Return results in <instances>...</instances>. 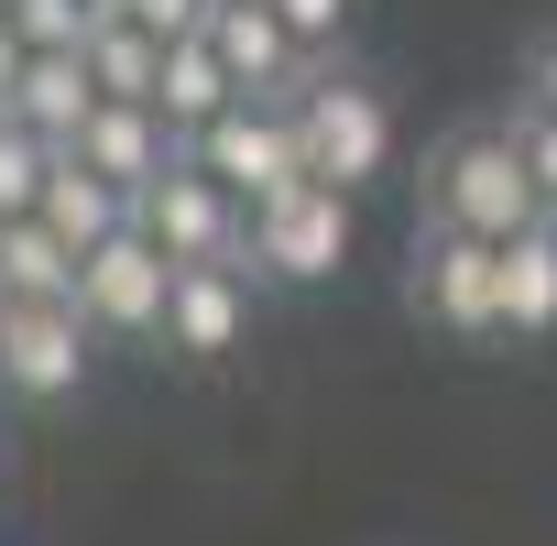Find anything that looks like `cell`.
I'll return each mask as SVG.
<instances>
[{
  "mask_svg": "<svg viewBox=\"0 0 557 546\" xmlns=\"http://www.w3.org/2000/svg\"><path fill=\"white\" fill-rule=\"evenodd\" d=\"M23 55H34V45L12 34V12H0V99H12V77H23Z\"/></svg>",
  "mask_w": 557,
  "mask_h": 546,
  "instance_id": "cell-24",
  "label": "cell"
},
{
  "mask_svg": "<svg viewBox=\"0 0 557 546\" xmlns=\"http://www.w3.org/2000/svg\"><path fill=\"white\" fill-rule=\"evenodd\" d=\"M0 110L34 121L45 142H77V121L99 110V77H88L77 45H45V55H23V77H12V99H0Z\"/></svg>",
  "mask_w": 557,
  "mask_h": 546,
  "instance_id": "cell-13",
  "label": "cell"
},
{
  "mask_svg": "<svg viewBox=\"0 0 557 546\" xmlns=\"http://www.w3.org/2000/svg\"><path fill=\"white\" fill-rule=\"evenodd\" d=\"M350 251H361V197H350V186L296 175V186L251 197V251H240V262L262 273L273 296H318V285H339Z\"/></svg>",
  "mask_w": 557,
  "mask_h": 546,
  "instance_id": "cell-3",
  "label": "cell"
},
{
  "mask_svg": "<svg viewBox=\"0 0 557 546\" xmlns=\"http://www.w3.org/2000/svg\"><path fill=\"white\" fill-rule=\"evenodd\" d=\"M262 273L251 262H175L164 285V361L175 372H230L251 350V318H262Z\"/></svg>",
  "mask_w": 557,
  "mask_h": 546,
  "instance_id": "cell-8",
  "label": "cell"
},
{
  "mask_svg": "<svg viewBox=\"0 0 557 546\" xmlns=\"http://www.w3.org/2000/svg\"><path fill=\"white\" fill-rule=\"evenodd\" d=\"M110 339L77 318V296H0V405L12 415H66L88 405Z\"/></svg>",
  "mask_w": 557,
  "mask_h": 546,
  "instance_id": "cell-4",
  "label": "cell"
},
{
  "mask_svg": "<svg viewBox=\"0 0 557 546\" xmlns=\"http://www.w3.org/2000/svg\"><path fill=\"white\" fill-rule=\"evenodd\" d=\"M88 77H99V99H153V77H164V34H143L132 12H121V0H110V12L88 23Z\"/></svg>",
  "mask_w": 557,
  "mask_h": 546,
  "instance_id": "cell-16",
  "label": "cell"
},
{
  "mask_svg": "<svg viewBox=\"0 0 557 546\" xmlns=\"http://www.w3.org/2000/svg\"><path fill=\"white\" fill-rule=\"evenodd\" d=\"M0 296H77V251L45 219H0Z\"/></svg>",
  "mask_w": 557,
  "mask_h": 546,
  "instance_id": "cell-17",
  "label": "cell"
},
{
  "mask_svg": "<svg viewBox=\"0 0 557 546\" xmlns=\"http://www.w3.org/2000/svg\"><path fill=\"white\" fill-rule=\"evenodd\" d=\"M524 88H535V99H557V34H546V45L524 55Z\"/></svg>",
  "mask_w": 557,
  "mask_h": 546,
  "instance_id": "cell-23",
  "label": "cell"
},
{
  "mask_svg": "<svg viewBox=\"0 0 557 546\" xmlns=\"http://www.w3.org/2000/svg\"><path fill=\"white\" fill-rule=\"evenodd\" d=\"M164 285H175V262H164V240H143V229H110L99 251H77V318H88L110 350L164 361Z\"/></svg>",
  "mask_w": 557,
  "mask_h": 546,
  "instance_id": "cell-7",
  "label": "cell"
},
{
  "mask_svg": "<svg viewBox=\"0 0 557 546\" xmlns=\"http://www.w3.org/2000/svg\"><path fill=\"white\" fill-rule=\"evenodd\" d=\"M121 12H132L143 34H164V45H175V34H197V23H208V0H121Z\"/></svg>",
  "mask_w": 557,
  "mask_h": 546,
  "instance_id": "cell-22",
  "label": "cell"
},
{
  "mask_svg": "<svg viewBox=\"0 0 557 546\" xmlns=\"http://www.w3.org/2000/svg\"><path fill=\"white\" fill-rule=\"evenodd\" d=\"M0 12H12V34L45 55V45H88V23L110 12V0H0Z\"/></svg>",
  "mask_w": 557,
  "mask_h": 546,
  "instance_id": "cell-20",
  "label": "cell"
},
{
  "mask_svg": "<svg viewBox=\"0 0 557 546\" xmlns=\"http://www.w3.org/2000/svg\"><path fill=\"white\" fill-rule=\"evenodd\" d=\"M416 219H426V229H470V240H513V229L546 219V197H535V175H524V153H513V132H503V110H492V121H448V132L416 153Z\"/></svg>",
  "mask_w": 557,
  "mask_h": 546,
  "instance_id": "cell-1",
  "label": "cell"
},
{
  "mask_svg": "<svg viewBox=\"0 0 557 546\" xmlns=\"http://www.w3.org/2000/svg\"><path fill=\"white\" fill-rule=\"evenodd\" d=\"M77 153H88L110 186H143V175H164V164H175V132H164V110H153V99H99V110L77 121Z\"/></svg>",
  "mask_w": 557,
  "mask_h": 546,
  "instance_id": "cell-12",
  "label": "cell"
},
{
  "mask_svg": "<svg viewBox=\"0 0 557 546\" xmlns=\"http://www.w3.org/2000/svg\"><path fill=\"white\" fill-rule=\"evenodd\" d=\"M230 99H240V77L219 66V45H208V34H175V45H164V77H153V110H164V132L186 142V132H208Z\"/></svg>",
  "mask_w": 557,
  "mask_h": 546,
  "instance_id": "cell-15",
  "label": "cell"
},
{
  "mask_svg": "<svg viewBox=\"0 0 557 546\" xmlns=\"http://www.w3.org/2000/svg\"><path fill=\"white\" fill-rule=\"evenodd\" d=\"M186 153L240 186V197H273V186H296L307 175V142H296V99H230L208 132H186Z\"/></svg>",
  "mask_w": 557,
  "mask_h": 546,
  "instance_id": "cell-9",
  "label": "cell"
},
{
  "mask_svg": "<svg viewBox=\"0 0 557 546\" xmlns=\"http://www.w3.org/2000/svg\"><path fill=\"white\" fill-rule=\"evenodd\" d=\"M34 219L66 240V251H99L110 229H132V186H110L77 142H55V164H45V197H34Z\"/></svg>",
  "mask_w": 557,
  "mask_h": 546,
  "instance_id": "cell-11",
  "label": "cell"
},
{
  "mask_svg": "<svg viewBox=\"0 0 557 546\" xmlns=\"http://www.w3.org/2000/svg\"><path fill=\"white\" fill-rule=\"evenodd\" d=\"M503 132H513V153H524V175H535V197L557 208V99H535V88H513V110H503Z\"/></svg>",
  "mask_w": 557,
  "mask_h": 546,
  "instance_id": "cell-19",
  "label": "cell"
},
{
  "mask_svg": "<svg viewBox=\"0 0 557 546\" xmlns=\"http://www.w3.org/2000/svg\"><path fill=\"white\" fill-rule=\"evenodd\" d=\"M132 229L164 240V262H240V251H251V197L219 186V175L175 142V164L132 186Z\"/></svg>",
  "mask_w": 557,
  "mask_h": 546,
  "instance_id": "cell-6",
  "label": "cell"
},
{
  "mask_svg": "<svg viewBox=\"0 0 557 546\" xmlns=\"http://www.w3.org/2000/svg\"><path fill=\"white\" fill-rule=\"evenodd\" d=\"M273 12L296 23L307 55H350V34H361V0H273Z\"/></svg>",
  "mask_w": 557,
  "mask_h": 546,
  "instance_id": "cell-21",
  "label": "cell"
},
{
  "mask_svg": "<svg viewBox=\"0 0 557 546\" xmlns=\"http://www.w3.org/2000/svg\"><path fill=\"white\" fill-rule=\"evenodd\" d=\"M208 45H219V66L240 77V99H296L307 77H318V55L296 45V23L273 12V0H208V23H197Z\"/></svg>",
  "mask_w": 557,
  "mask_h": 546,
  "instance_id": "cell-10",
  "label": "cell"
},
{
  "mask_svg": "<svg viewBox=\"0 0 557 546\" xmlns=\"http://www.w3.org/2000/svg\"><path fill=\"white\" fill-rule=\"evenodd\" d=\"M296 142H307V175L372 197V186L394 175V153H405L394 88H383L372 66H350V55H318V77L296 88Z\"/></svg>",
  "mask_w": 557,
  "mask_h": 546,
  "instance_id": "cell-2",
  "label": "cell"
},
{
  "mask_svg": "<svg viewBox=\"0 0 557 546\" xmlns=\"http://www.w3.org/2000/svg\"><path fill=\"white\" fill-rule=\"evenodd\" d=\"M45 164H55V142H45L34 121H12V110H0V219H34Z\"/></svg>",
  "mask_w": 557,
  "mask_h": 546,
  "instance_id": "cell-18",
  "label": "cell"
},
{
  "mask_svg": "<svg viewBox=\"0 0 557 546\" xmlns=\"http://www.w3.org/2000/svg\"><path fill=\"white\" fill-rule=\"evenodd\" d=\"M503 339L513 350L557 339V219H535V229L503 240Z\"/></svg>",
  "mask_w": 557,
  "mask_h": 546,
  "instance_id": "cell-14",
  "label": "cell"
},
{
  "mask_svg": "<svg viewBox=\"0 0 557 546\" xmlns=\"http://www.w3.org/2000/svg\"><path fill=\"white\" fill-rule=\"evenodd\" d=\"M405 307L459 339V350H492L503 339V240H470V229H426L416 219V251H405Z\"/></svg>",
  "mask_w": 557,
  "mask_h": 546,
  "instance_id": "cell-5",
  "label": "cell"
}]
</instances>
